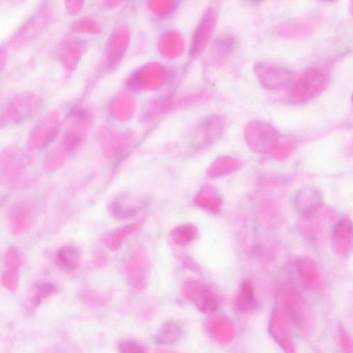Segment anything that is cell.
Segmentation results:
<instances>
[{"mask_svg":"<svg viewBox=\"0 0 353 353\" xmlns=\"http://www.w3.org/2000/svg\"><path fill=\"white\" fill-rule=\"evenodd\" d=\"M235 43V39L228 36L219 38L216 44H218L220 50L225 53H229L234 49Z\"/></svg>","mask_w":353,"mask_h":353,"instance_id":"cell-16","label":"cell"},{"mask_svg":"<svg viewBox=\"0 0 353 353\" xmlns=\"http://www.w3.org/2000/svg\"><path fill=\"white\" fill-rule=\"evenodd\" d=\"M352 103H353V96H352Z\"/></svg>","mask_w":353,"mask_h":353,"instance_id":"cell-20","label":"cell"},{"mask_svg":"<svg viewBox=\"0 0 353 353\" xmlns=\"http://www.w3.org/2000/svg\"><path fill=\"white\" fill-rule=\"evenodd\" d=\"M108 263L107 256L102 250H98L94 257L93 263L96 267L105 266Z\"/></svg>","mask_w":353,"mask_h":353,"instance_id":"cell-17","label":"cell"},{"mask_svg":"<svg viewBox=\"0 0 353 353\" xmlns=\"http://www.w3.org/2000/svg\"><path fill=\"white\" fill-rule=\"evenodd\" d=\"M350 12H351L352 15L353 16V2H352V3L350 5Z\"/></svg>","mask_w":353,"mask_h":353,"instance_id":"cell-19","label":"cell"},{"mask_svg":"<svg viewBox=\"0 0 353 353\" xmlns=\"http://www.w3.org/2000/svg\"><path fill=\"white\" fill-rule=\"evenodd\" d=\"M127 276L138 285L142 284L144 272V259L138 250L129 252L125 262Z\"/></svg>","mask_w":353,"mask_h":353,"instance_id":"cell-8","label":"cell"},{"mask_svg":"<svg viewBox=\"0 0 353 353\" xmlns=\"http://www.w3.org/2000/svg\"><path fill=\"white\" fill-rule=\"evenodd\" d=\"M185 335V330L183 326L178 321L169 319L161 325L155 339L160 345H170L181 341Z\"/></svg>","mask_w":353,"mask_h":353,"instance_id":"cell-6","label":"cell"},{"mask_svg":"<svg viewBox=\"0 0 353 353\" xmlns=\"http://www.w3.org/2000/svg\"><path fill=\"white\" fill-rule=\"evenodd\" d=\"M7 273L16 276L21 265V256L19 250L15 247H10L5 255Z\"/></svg>","mask_w":353,"mask_h":353,"instance_id":"cell-15","label":"cell"},{"mask_svg":"<svg viewBox=\"0 0 353 353\" xmlns=\"http://www.w3.org/2000/svg\"><path fill=\"white\" fill-rule=\"evenodd\" d=\"M205 330L213 341L221 345L231 343L237 334L234 322L225 315H215L207 319Z\"/></svg>","mask_w":353,"mask_h":353,"instance_id":"cell-3","label":"cell"},{"mask_svg":"<svg viewBox=\"0 0 353 353\" xmlns=\"http://www.w3.org/2000/svg\"><path fill=\"white\" fill-rule=\"evenodd\" d=\"M327 73L320 68H311L304 71L293 83L290 96L292 102L307 103L325 90L328 83Z\"/></svg>","mask_w":353,"mask_h":353,"instance_id":"cell-1","label":"cell"},{"mask_svg":"<svg viewBox=\"0 0 353 353\" xmlns=\"http://www.w3.org/2000/svg\"><path fill=\"white\" fill-rule=\"evenodd\" d=\"M34 221V210L27 204H23L16 207L10 217L11 228L14 233L20 235L27 231Z\"/></svg>","mask_w":353,"mask_h":353,"instance_id":"cell-7","label":"cell"},{"mask_svg":"<svg viewBox=\"0 0 353 353\" xmlns=\"http://www.w3.org/2000/svg\"><path fill=\"white\" fill-rule=\"evenodd\" d=\"M323 205V197L315 188L306 187L300 190L295 200V208L303 218H309L318 213Z\"/></svg>","mask_w":353,"mask_h":353,"instance_id":"cell-5","label":"cell"},{"mask_svg":"<svg viewBox=\"0 0 353 353\" xmlns=\"http://www.w3.org/2000/svg\"><path fill=\"white\" fill-rule=\"evenodd\" d=\"M130 198H122L114 201L110 207V212L116 219L130 220L135 217L142 206L133 202Z\"/></svg>","mask_w":353,"mask_h":353,"instance_id":"cell-12","label":"cell"},{"mask_svg":"<svg viewBox=\"0 0 353 353\" xmlns=\"http://www.w3.org/2000/svg\"><path fill=\"white\" fill-rule=\"evenodd\" d=\"M185 298L205 315H213L219 309V301L216 296L207 287L190 284L184 290Z\"/></svg>","mask_w":353,"mask_h":353,"instance_id":"cell-2","label":"cell"},{"mask_svg":"<svg viewBox=\"0 0 353 353\" xmlns=\"http://www.w3.org/2000/svg\"><path fill=\"white\" fill-rule=\"evenodd\" d=\"M285 322L279 312H274L270 322V332L273 338L283 348H288Z\"/></svg>","mask_w":353,"mask_h":353,"instance_id":"cell-14","label":"cell"},{"mask_svg":"<svg viewBox=\"0 0 353 353\" xmlns=\"http://www.w3.org/2000/svg\"><path fill=\"white\" fill-rule=\"evenodd\" d=\"M331 241L338 254L348 257L353 253V223L348 218H341L332 228Z\"/></svg>","mask_w":353,"mask_h":353,"instance_id":"cell-4","label":"cell"},{"mask_svg":"<svg viewBox=\"0 0 353 353\" xmlns=\"http://www.w3.org/2000/svg\"><path fill=\"white\" fill-rule=\"evenodd\" d=\"M259 305L252 286L245 283L235 300V310L242 314L250 313L257 311Z\"/></svg>","mask_w":353,"mask_h":353,"instance_id":"cell-9","label":"cell"},{"mask_svg":"<svg viewBox=\"0 0 353 353\" xmlns=\"http://www.w3.org/2000/svg\"><path fill=\"white\" fill-rule=\"evenodd\" d=\"M25 164L20 158L7 157L2 161V172L11 183H18L23 180Z\"/></svg>","mask_w":353,"mask_h":353,"instance_id":"cell-13","label":"cell"},{"mask_svg":"<svg viewBox=\"0 0 353 353\" xmlns=\"http://www.w3.org/2000/svg\"><path fill=\"white\" fill-rule=\"evenodd\" d=\"M157 353H180V352L172 351V350H161V351H159Z\"/></svg>","mask_w":353,"mask_h":353,"instance_id":"cell-18","label":"cell"},{"mask_svg":"<svg viewBox=\"0 0 353 353\" xmlns=\"http://www.w3.org/2000/svg\"><path fill=\"white\" fill-rule=\"evenodd\" d=\"M80 258L79 250L73 245L62 247L56 254V261L59 266L67 272H73L77 269Z\"/></svg>","mask_w":353,"mask_h":353,"instance_id":"cell-10","label":"cell"},{"mask_svg":"<svg viewBox=\"0 0 353 353\" xmlns=\"http://www.w3.org/2000/svg\"><path fill=\"white\" fill-rule=\"evenodd\" d=\"M139 227L138 223L131 224L106 233L103 237L104 244L112 251L120 248L125 239L133 234Z\"/></svg>","mask_w":353,"mask_h":353,"instance_id":"cell-11","label":"cell"}]
</instances>
